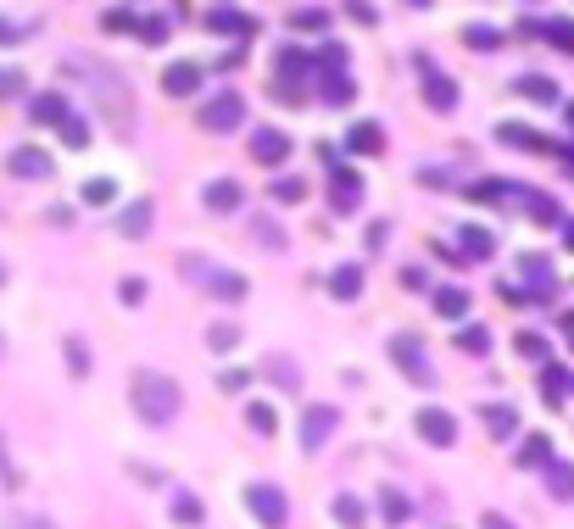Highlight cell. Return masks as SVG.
<instances>
[{
  "mask_svg": "<svg viewBox=\"0 0 574 529\" xmlns=\"http://www.w3.org/2000/svg\"><path fill=\"white\" fill-rule=\"evenodd\" d=\"M541 390H547V402H552V407H563V395H569V374L558 368V362H547V368H541Z\"/></svg>",
  "mask_w": 574,
  "mask_h": 529,
  "instance_id": "obj_35",
  "label": "cell"
},
{
  "mask_svg": "<svg viewBox=\"0 0 574 529\" xmlns=\"http://www.w3.org/2000/svg\"><path fill=\"white\" fill-rule=\"evenodd\" d=\"M56 128H61V140H68V145H73V151H84V145H89V128H84V123H79V117H61V123H56Z\"/></svg>",
  "mask_w": 574,
  "mask_h": 529,
  "instance_id": "obj_44",
  "label": "cell"
},
{
  "mask_svg": "<svg viewBox=\"0 0 574 529\" xmlns=\"http://www.w3.org/2000/svg\"><path fill=\"white\" fill-rule=\"evenodd\" d=\"M458 246H463V256H468V262L496 256V235H491V228H480V223H463V228H458Z\"/></svg>",
  "mask_w": 574,
  "mask_h": 529,
  "instance_id": "obj_16",
  "label": "cell"
},
{
  "mask_svg": "<svg viewBox=\"0 0 574 529\" xmlns=\"http://www.w3.org/2000/svg\"><path fill=\"white\" fill-rule=\"evenodd\" d=\"M218 385H223V390H245V385H251V374H245V368H229Z\"/></svg>",
  "mask_w": 574,
  "mask_h": 529,
  "instance_id": "obj_53",
  "label": "cell"
},
{
  "mask_svg": "<svg viewBox=\"0 0 574 529\" xmlns=\"http://www.w3.org/2000/svg\"><path fill=\"white\" fill-rule=\"evenodd\" d=\"M357 201H363V179L352 168H335L329 173V207L335 212H357Z\"/></svg>",
  "mask_w": 574,
  "mask_h": 529,
  "instance_id": "obj_10",
  "label": "cell"
},
{
  "mask_svg": "<svg viewBox=\"0 0 574 529\" xmlns=\"http://www.w3.org/2000/svg\"><path fill=\"white\" fill-rule=\"evenodd\" d=\"M245 507H251V518H257L263 529H284V524H291V502H284V490L268 485V479L245 485Z\"/></svg>",
  "mask_w": 574,
  "mask_h": 529,
  "instance_id": "obj_4",
  "label": "cell"
},
{
  "mask_svg": "<svg viewBox=\"0 0 574 529\" xmlns=\"http://www.w3.org/2000/svg\"><path fill=\"white\" fill-rule=\"evenodd\" d=\"M496 140H502V145H514V151H552V145L541 140L535 128H524V123H502V128H496Z\"/></svg>",
  "mask_w": 574,
  "mask_h": 529,
  "instance_id": "obj_23",
  "label": "cell"
},
{
  "mask_svg": "<svg viewBox=\"0 0 574 529\" xmlns=\"http://www.w3.org/2000/svg\"><path fill=\"white\" fill-rule=\"evenodd\" d=\"M6 173H17V179H51V156L40 145H17L6 156Z\"/></svg>",
  "mask_w": 574,
  "mask_h": 529,
  "instance_id": "obj_12",
  "label": "cell"
},
{
  "mask_svg": "<svg viewBox=\"0 0 574 529\" xmlns=\"http://www.w3.org/2000/svg\"><path fill=\"white\" fill-rule=\"evenodd\" d=\"M201 201H207L212 212H235V207L245 201V195H240V184H235V179H212V184L201 190Z\"/></svg>",
  "mask_w": 574,
  "mask_h": 529,
  "instance_id": "obj_21",
  "label": "cell"
},
{
  "mask_svg": "<svg viewBox=\"0 0 574 529\" xmlns=\"http://www.w3.org/2000/svg\"><path fill=\"white\" fill-rule=\"evenodd\" d=\"M486 429H491L496 441H507V435H519V413L496 402V407H486Z\"/></svg>",
  "mask_w": 574,
  "mask_h": 529,
  "instance_id": "obj_33",
  "label": "cell"
},
{
  "mask_svg": "<svg viewBox=\"0 0 574 529\" xmlns=\"http://www.w3.org/2000/svg\"><path fill=\"white\" fill-rule=\"evenodd\" d=\"M251 156L279 168V162L291 156V135H284V128H257V135H251Z\"/></svg>",
  "mask_w": 574,
  "mask_h": 529,
  "instance_id": "obj_11",
  "label": "cell"
},
{
  "mask_svg": "<svg viewBox=\"0 0 574 529\" xmlns=\"http://www.w3.org/2000/svg\"><path fill=\"white\" fill-rule=\"evenodd\" d=\"M391 240V223H368V251H385Z\"/></svg>",
  "mask_w": 574,
  "mask_h": 529,
  "instance_id": "obj_51",
  "label": "cell"
},
{
  "mask_svg": "<svg viewBox=\"0 0 574 529\" xmlns=\"http://www.w3.org/2000/svg\"><path fill=\"white\" fill-rule=\"evenodd\" d=\"M112 195H117V184H112V179H84L79 201H84V207H112Z\"/></svg>",
  "mask_w": 574,
  "mask_h": 529,
  "instance_id": "obj_36",
  "label": "cell"
},
{
  "mask_svg": "<svg viewBox=\"0 0 574 529\" xmlns=\"http://www.w3.org/2000/svg\"><path fill=\"white\" fill-rule=\"evenodd\" d=\"M412 429H419V441H430V446H452L458 441V418L446 407H419L412 413Z\"/></svg>",
  "mask_w": 574,
  "mask_h": 529,
  "instance_id": "obj_7",
  "label": "cell"
},
{
  "mask_svg": "<svg viewBox=\"0 0 574 529\" xmlns=\"http://www.w3.org/2000/svg\"><path fill=\"white\" fill-rule=\"evenodd\" d=\"M346 12H352V17H357V23H363V28H368V23H374V6H368V0H346Z\"/></svg>",
  "mask_w": 574,
  "mask_h": 529,
  "instance_id": "obj_54",
  "label": "cell"
},
{
  "mask_svg": "<svg viewBox=\"0 0 574 529\" xmlns=\"http://www.w3.org/2000/svg\"><path fill=\"white\" fill-rule=\"evenodd\" d=\"M519 274L535 284V295H552V290H558V284H552V262L541 256V251H524V256H519Z\"/></svg>",
  "mask_w": 574,
  "mask_h": 529,
  "instance_id": "obj_18",
  "label": "cell"
},
{
  "mask_svg": "<svg viewBox=\"0 0 574 529\" xmlns=\"http://www.w3.org/2000/svg\"><path fill=\"white\" fill-rule=\"evenodd\" d=\"M312 68H318V73H346V45H335V40H329L324 51L312 56Z\"/></svg>",
  "mask_w": 574,
  "mask_h": 529,
  "instance_id": "obj_40",
  "label": "cell"
},
{
  "mask_svg": "<svg viewBox=\"0 0 574 529\" xmlns=\"http://www.w3.org/2000/svg\"><path fill=\"white\" fill-rule=\"evenodd\" d=\"M68 73L89 79V89H95V101H101L106 123L117 128V135H129V128H134V107H129V79H123L117 68H106V61H89V56H68Z\"/></svg>",
  "mask_w": 574,
  "mask_h": 529,
  "instance_id": "obj_1",
  "label": "cell"
},
{
  "mask_svg": "<svg viewBox=\"0 0 574 529\" xmlns=\"http://www.w3.org/2000/svg\"><path fill=\"white\" fill-rule=\"evenodd\" d=\"M468 201H486V207H507V195H514V179H474L463 184Z\"/></svg>",
  "mask_w": 574,
  "mask_h": 529,
  "instance_id": "obj_17",
  "label": "cell"
},
{
  "mask_svg": "<svg viewBox=\"0 0 574 529\" xmlns=\"http://www.w3.org/2000/svg\"><path fill=\"white\" fill-rule=\"evenodd\" d=\"M162 89L179 95V101H184V95H196L201 89V68H196V61H168V68H162Z\"/></svg>",
  "mask_w": 574,
  "mask_h": 529,
  "instance_id": "obj_13",
  "label": "cell"
},
{
  "mask_svg": "<svg viewBox=\"0 0 574 529\" xmlns=\"http://www.w3.org/2000/svg\"><path fill=\"white\" fill-rule=\"evenodd\" d=\"M524 34H541V40H552V45H563V51L574 56V23H563V17H552V23H524Z\"/></svg>",
  "mask_w": 574,
  "mask_h": 529,
  "instance_id": "obj_27",
  "label": "cell"
},
{
  "mask_svg": "<svg viewBox=\"0 0 574 529\" xmlns=\"http://www.w3.org/2000/svg\"><path fill=\"white\" fill-rule=\"evenodd\" d=\"M514 462H519V469H547V462H552V441L547 435H524Z\"/></svg>",
  "mask_w": 574,
  "mask_h": 529,
  "instance_id": "obj_25",
  "label": "cell"
},
{
  "mask_svg": "<svg viewBox=\"0 0 574 529\" xmlns=\"http://www.w3.org/2000/svg\"><path fill=\"white\" fill-rule=\"evenodd\" d=\"M129 395H134V413L145 423H173V413H179V385L156 368H140L129 379Z\"/></svg>",
  "mask_w": 574,
  "mask_h": 529,
  "instance_id": "obj_2",
  "label": "cell"
},
{
  "mask_svg": "<svg viewBox=\"0 0 574 529\" xmlns=\"http://www.w3.org/2000/svg\"><path fill=\"white\" fill-rule=\"evenodd\" d=\"M245 423L257 429V435H279V407L273 402H245Z\"/></svg>",
  "mask_w": 574,
  "mask_h": 529,
  "instance_id": "obj_29",
  "label": "cell"
},
{
  "mask_svg": "<svg viewBox=\"0 0 574 529\" xmlns=\"http://www.w3.org/2000/svg\"><path fill=\"white\" fill-rule=\"evenodd\" d=\"M179 274L196 284V290H207V295H218V302H240L245 295V279L240 274H229V268H218L212 256H201V251H184L179 256Z\"/></svg>",
  "mask_w": 574,
  "mask_h": 529,
  "instance_id": "obj_3",
  "label": "cell"
},
{
  "mask_svg": "<svg viewBox=\"0 0 574 529\" xmlns=\"http://www.w3.org/2000/svg\"><path fill=\"white\" fill-rule=\"evenodd\" d=\"M435 312L440 318H468V290L463 284H440L435 290Z\"/></svg>",
  "mask_w": 574,
  "mask_h": 529,
  "instance_id": "obj_26",
  "label": "cell"
},
{
  "mask_svg": "<svg viewBox=\"0 0 574 529\" xmlns=\"http://www.w3.org/2000/svg\"><path fill=\"white\" fill-rule=\"evenodd\" d=\"M207 28H212V34H251V17H245V12H223V6H218V12L207 17Z\"/></svg>",
  "mask_w": 574,
  "mask_h": 529,
  "instance_id": "obj_34",
  "label": "cell"
},
{
  "mask_svg": "<svg viewBox=\"0 0 574 529\" xmlns=\"http://www.w3.org/2000/svg\"><path fill=\"white\" fill-rule=\"evenodd\" d=\"M268 195H273V201H284V207H296V201H307V179H296V173H279V179L268 184Z\"/></svg>",
  "mask_w": 574,
  "mask_h": 529,
  "instance_id": "obj_31",
  "label": "cell"
},
{
  "mask_svg": "<svg viewBox=\"0 0 574 529\" xmlns=\"http://www.w3.org/2000/svg\"><path fill=\"white\" fill-rule=\"evenodd\" d=\"M23 89H28V73L23 68H0V101H17Z\"/></svg>",
  "mask_w": 574,
  "mask_h": 529,
  "instance_id": "obj_41",
  "label": "cell"
},
{
  "mask_svg": "<svg viewBox=\"0 0 574 529\" xmlns=\"http://www.w3.org/2000/svg\"><path fill=\"white\" fill-rule=\"evenodd\" d=\"M117 235H123V240H145V235H151V201L123 207V212H117Z\"/></svg>",
  "mask_w": 574,
  "mask_h": 529,
  "instance_id": "obj_20",
  "label": "cell"
},
{
  "mask_svg": "<svg viewBox=\"0 0 574 529\" xmlns=\"http://www.w3.org/2000/svg\"><path fill=\"white\" fill-rule=\"evenodd\" d=\"M458 351L486 357V351H491V329H486V323H463V329H458Z\"/></svg>",
  "mask_w": 574,
  "mask_h": 529,
  "instance_id": "obj_32",
  "label": "cell"
},
{
  "mask_svg": "<svg viewBox=\"0 0 574 529\" xmlns=\"http://www.w3.org/2000/svg\"><path fill=\"white\" fill-rule=\"evenodd\" d=\"M318 95H324L329 107H346V101H352V79H346V73H318Z\"/></svg>",
  "mask_w": 574,
  "mask_h": 529,
  "instance_id": "obj_30",
  "label": "cell"
},
{
  "mask_svg": "<svg viewBox=\"0 0 574 529\" xmlns=\"http://www.w3.org/2000/svg\"><path fill=\"white\" fill-rule=\"evenodd\" d=\"M391 357L402 362V374H412L419 385L435 379V374H430V362H424V340H419V335H391Z\"/></svg>",
  "mask_w": 574,
  "mask_h": 529,
  "instance_id": "obj_8",
  "label": "cell"
},
{
  "mask_svg": "<svg viewBox=\"0 0 574 529\" xmlns=\"http://www.w3.org/2000/svg\"><path fill=\"white\" fill-rule=\"evenodd\" d=\"M134 34H140L145 45H162V40H168V17H156V12H151V17H140Z\"/></svg>",
  "mask_w": 574,
  "mask_h": 529,
  "instance_id": "obj_42",
  "label": "cell"
},
{
  "mask_svg": "<svg viewBox=\"0 0 574 529\" xmlns=\"http://www.w3.org/2000/svg\"><path fill=\"white\" fill-rule=\"evenodd\" d=\"M514 346H519V357H530V362H541V368H547V362H552V351H547V340H541V335H535V329H524V335H519Z\"/></svg>",
  "mask_w": 574,
  "mask_h": 529,
  "instance_id": "obj_39",
  "label": "cell"
},
{
  "mask_svg": "<svg viewBox=\"0 0 574 529\" xmlns=\"http://www.w3.org/2000/svg\"><path fill=\"white\" fill-rule=\"evenodd\" d=\"M335 423H340V413H335V407H307V413H301V446H307V451H318V446H324V441L335 435Z\"/></svg>",
  "mask_w": 574,
  "mask_h": 529,
  "instance_id": "obj_9",
  "label": "cell"
},
{
  "mask_svg": "<svg viewBox=\"0 0 574 529\" xmlns=\"http://www.w3.org/2000/svg\"><path fill=\"white\" fill-rule=\"evenodd\" d=\"M296 28H307V34H324V28H329V12H312V6H301V12H296Z\"/></svg>",
  "mask_w": 574,
  "mask_h": 529,
  "instance_id": "obj_46",
  "label": "cell"
},
{
  "mask_svg": "<svg viewBox=\"0 0 574 529\" xmlns=\"http://www.w3.org/2000/svg\"><path fill=\"white\" fill-rule=\"evenodd\" d=\"M329 513H335V524H346V529H363V518H368L363 496H352V490H340L335 502H329Z\"/></svg>",
  "mask_w": 574,
  "mask_h": 529,
  "instance_id": "obj_24",
  "label": "cell"
},
{
  "mask_svg": "<svg viewBox=\"0 0 574 529\" xmlns=\"http://www.w3.org/2000/svg\"><path fill=\"white\" fill-rule=\"evenodd\" d=\"M196 123L207 128V135H229V128L245 123V101H240L235 89H229V95H212V101L196 107Z\"/></svg>",
  "mask_w": 574,
  "mask_h": 529,
  "instance_id": "obj_5",
  "label": "cell"
},
{
  "mask_svg": "<svg viewBox=\"0 0 574 529\" xmlns=\"http://www.w3.org/2000/svg\"><path fill=\"white\" fill-rule=\"evenodd\" d=\"M117 295H123L129 307H140V302H145V279H123V284H117Z\"/></svg>",
  "mask_w": 574,
  "mask_h": 529,
  "instance_id": "obj_49",
  "label": "cell"
},
{
  "mask_svg": "<svg viewBox=\"0 0 574 529\" xmlns=\"http://www.w3.org/2000/svg\"><path fill=\"white\" fill-rule=\"evenodd\" d=\"M363 262H340V268L329 274V295H335V302H357V295H363Z\"/></svg>",
  "mask_w": 574,
  "mask_h": 529,
  "instance_id": "obj_15",
  "label": "cell"
},
{
  "mask_svg": "<svg viewBox=\"0 0 574 529\" xmlns=\"http://www.w3.org/2000/svg\"><path fill=\"white\" fill-rule=\"evenodd\" d=\"M514 95H524V101H535V107H552L558 101V84L547 73H524V79H514Z\"/></svg>",
  "mask_w": 574,
  "mask_h": 529,
  "instance_id": "obj_19",
  "label": "cell"
},
{
  "mask_svg": "<svg viewBox=\"0 0 574 529\" xmlns=\"http://www.w3.org/2000/svg\"><path fill=\"white\" fill-rule=\"evenodd\" d=\"M541 474H547V490L558 496V502H574V462L552 457V462H547V469H541Z\"/></svg>",
  "mask_w": 574,
  "mask_h": 529,
  "instance_id": "obj_22",
  "label": "cell"
},
{
  "mask_svg": "<svg viewBox=\"0 0 574 529\" xmlns=\"http://www.w3.org/2000/svg\"><path fill=\"white\" fill-rule=\"evenodd\" d=\"M235 340H240V329H235V323H212V329H207V346H212V351H229Z\"/></svg>",
  "mask_w": 574,
  "mask_h": 529,
  "instance_id": "obj_43",
  "label": "cell"
},
{
  "mask_svg": "<svg viewBox=\"0 0 574 529\" xmlns=\"http://www.w3.org/2000/svg\"><path fill=\"white\" fill-rule=\"evenodd\" d=\"M28 112H34V123H61V117H73V112H68V101H61V95H40V101L28 107Z\"/></svg>",
  "mask_w": 574,
  "mask_h": 529,
  "instance_id": "obj_37",
  "label": "cell"
},
{
  "mask_svg": "<svg viewBox=\"0 0 574 529\" xmlns=\"http://www.w3.org/2000/svg\"><path fill=\"white\" fill-rule=\"evenodd\" d=\"M480 529H519V524L507 518V513H486V518H480Z\"/></svg>",
  "mask_w": 574,
  "mask_h": 529,
  "instance_id": "obj_55",
  "label": "cell"
},
{
  "mask_svg": "<svg viewBox=\"0 0 574 529\" xmlns=\"http://www.w3.org/2000/svg\"><path fill=\"white\" fill-rule=\"evenodd\" d=\"M379 496H385V502H379L385 524H391V529H402V524H407V513H412V507H407V496H402V490H379Z\"/></svg>",
  "mask_w": 574,
  "mask_h": 529,
  "instance_id": "obj_38",
  "label": "cell"
},
{
  "mask_svg": "<svg viewBox=\"0 0 574 529\" xmlns=\"http://www.w3.org/2000/svg\"><path fill=\"white\" fill-rule=\"evenodd\" d=\"M563 335H569V340H574V312H563Z\"/></svg>",
  "mask_w": 574,
  "mask_h": 529,
  "instance_id": "obj_57",
  "label": "cell"
},
{
  "mask_svg": "<svg viewBox=\"0 0 574 529\" xmlns=\"http://www.w3.org/2000/svg\"><path fill=\"white\" fill-rule=\"evenodd\" d=\"M68 368H73L79 379L89 374V351H84V340H68Z\"/></svg>",
  "mask_w": 574,
  "mask_h": 529,
  "instance_id": "obj_47",
  "label": "cell"
},
{
  "mask_svg": "<svg viewBox=\"0 0 574 529\" xmlns=\"http://www.w3.org/2000/svg\"><path fill=\"white\" fill-rule=\"evenodd\" d=\"M407 6H419V12H424V6H435V0H407Z\"/></svg>",
  "mask_w": 574,
  "mask_h": 529,
  "instance_id": "obj_59",
  "label": "cell"
},
{
  "mask_svg": "<svg viewBox=\"0 0 574 529\" xmlns=\"http://www.w3.org/2000/svg\"><path fill=\"white\" fill-rule=\"evenodd\" d=\"M0 40H17V28H12V23H0Z\"/></svg>",
  "mask_w": 574,
  "mask_h": 529,
  "instance_id": "obj_58",
  "label": "cell"
},
{
  "mask_svg": "<svg viewBox=\"0 0 574 529\" xmlns=\"http://www.w3.org/2000/svg\"><path fill=\"white\" fill-rule=\"evenodd\" d=\"M412 68H419V79H424V101H430L435 112H452V107H458V84L446 79V73H435V61H430V56H412Z\"/></svg>",
  "mask_w": 574,
  "mask_h": 529,
  "instance_id": "obj_6",
  "label": "cell"
},
{
  "mask_svg": "<svg viewBox=\"0 0 574 529\" xmlns=\"http://www.w3.org/2000/svg\"><path fill=\"white\" fill-rule=\"evenodd\" d=\"M502 40L507 34H502V28H491V23H468L463 28V45L468 51H502Z\"/></svg>",
  "mask_w": 574,
  "mask_h": 529,
  "instance_id": "obj_28",
  "label": "cell"
},
{
  "mask_svg": "<svg viewBox=\"0 0 574 529\" xmlns=\"http://www.w3.org/2000/svg\"><path fill=\"white\" fill-rule=\"evenodd\" d=\"M106 28L112 34H129V28H140V17L134 12H106Z\"/></svg>",
  "mask_w": 574,
  "mask_h": 529,
  "instance_id": "obj_50",
  "label": "cell"
},
{
  "mask_svg": "<svg viewBox=\"0 0 574 529\" xmlns=\"http://www.w3.org/2000/svg\"><path fill=\"white\" fill-rule=\"evenodd\" d=\"M563 246H569V251H574V223H563Z\"/></svg>",
  "mask_w": 574,
  "mask_h": 529,
  "instance_id": "obj_56",
  "label": "cell"
},
{
  "mask_svg": "<svg viewBox=\"0 0 574 529\" xmlns=\"http://www.w3.org/2000/svg\"><path fill=\"white\" fill-rule=\"evenodd\" d=\"M346 151H357V156H379V151H385V128H379L374 117H368V123H352V128H346Z\"/></svg>",
  "mask_w": 574,
  "mask_h": 529,
  "instance_id": "obj_14",
  "label": "cell"
},
{
  "mask_svg": "<svg viewBox=\"0 0 574 529\" xmlns=\"http://www.w3.org/2000/svg\"><path fill=\"white\" fill-rule=\"evenodd\" d=\"M0 284H6V262H0Z\"/></svg>",
  "mask_w": 574,
  "mask_h": 529,
  "instance_id": "obj_60",
  "label": "cell"
},
{
  "mask_svg": "<svg viewBox=\"0 0 574 529\" xmlns=\"http://www.w3.org/2000/svg\"><path fill=\"white\" fill-rule=\"evenodd\" d=\"M173 524H201V502H196V496H179V502H173Z\"/></svg>",
  "mask_w": 574,
  "mask_h": 529,
  "instance_id": "obj_45",
  "label": "cell"
},
{
  "mask_svg": "<svg viewBox=\"0 0 574 529\" xmlns=\"http://www.w3.org/2000/svg\"><path fill=\"white\" fill-rule=\"evenodd\" d=\"M0 529H56V524H51V518H34V513H12Z\"/></svg>",
  "mask_w": 574,
  "mask_h": 529,
  "instance_id": "obj_48",
  "label": "cell"
},
{
  "mask_svg": "<svg viewBox=\"0 0 574 529\" xmlns=\"http://www.w3.org/2000/svg\"><path fill=\"white\" fill-rule=\"evenodd\" d=\"M402 290H430V274H424V268H407V274H402Z\"/></svg>",
  "mask_w": 574,
  "mask_h": 529,
  "instance_id": "obj_52",
  "label": "cell"
}]
</instances>
